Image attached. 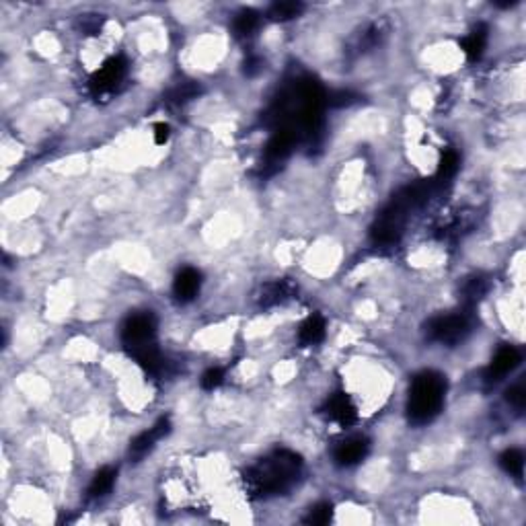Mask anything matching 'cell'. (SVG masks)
<instances>
[{
    "label": "cell",
    "instance_id": "1",
    "mask_svg": "<svg viewBox=\"0 0 526 526\" xmlns=\"http://www.w3.org/2000/svg\"><path fill=\"white\" fill-rule=\"evenodd\" d=\"M303 473V459L290 450H276L245 473V487L255 497L282 495L292 489Z\"/></svg>",
    "mask_w": 526,
    "mask_h": 526
},
{
    "label": "cell",
    "instance_id": "2",
    "mask_svg": "<svg viewBox=\"0 0 526 526\" xmlns=\"http://www.w3.org/2000/svg\"><path fill=\"white\" fill-rule=\"evenodd\" d=\"M446 394V378L436 370L420 372L409 389V401H407V413L409 420L415 426L430 424L444 405Z\"/></svg>",
    "mask_w": 526,
    "mask_h": 526
},
{
    "label": "cell",
    "instance_id": "3",
    "mask_svg": "<svg viewBox=\"0 0 526 526\" xmlns=\"http://www.w3.org/2000/svg\"><path fill=\"white\" fill-rule=\"evenodd\" d=\"M122 344L134 358L157 350V319L152 312H136L122 327Z\"/></svg>",
    "mask_w": 526,
    "mask_h": 526
},
{
    "label": "cell",
    "instance_id": "4",
    "mask_svg": "<svg viewBox=\"0 0 526 526\" xmlns=\"http://www.w3.org/2000/svg\"><path fill=\"white\" fill-rule=\"evenodd\" d=\"M471 327H473V319L467 312L442 314V317H436L434 321H430L428 337L438 344L456 346L471 333Z\"/></svg>",
    "mask_w": 526,
    "mask_h": 526
},
{
    "label": "cell",
    "instance_id": "5",
    "mask_svg": "<svg viewBox=\"0 0 526 526\" xmlns=\"http://www.w3.org/2000/svg\"><path fill=\"white\" fill-rule=\"evenodd\" d=\"M128 72V62L122 56L109 58L93 77H90V90L95 97H105L111 95L115 88L122 85Z\"/></svg>",
    "mask_w": 526,
    "mask_h": 526
},
{
    "label": "cell",
    "instance_id": "6",
    "mask_svg": "<svg viewBox=\"0 0 526 526\" xmlns=\"http://www.w3.org/2000/svg\"><path fill=\"white\" fill-rule=\"evenodd\" d=\"M520 362H523V356H520V351L516 350V348H512V346L500 348V350L495 351L493 360H491V364H489V368L485 370V383H487V385L500 383V381H502L504 376H508Z\"/></svg>",
    "mask_w": 526,
    "mask_h": 526
},
{
    "label": "cell",
    "instance_id": "7",
    "mask_svg": "<svg viewBox=\"0 0 526 526\" xmlns=\"http://www.w3.org/2000/svg\"><path fill=\"white\" fill-rule=\"evenodd\" d=\"M169 432H171V422H169L167 417L159 420V422H157L150 430L142 432L140 436H136V438L132 440L130 456L132 459H136V461L144 459V456H146V454L154 448V444H157L161 438H165Z\"/></svg>",
    "mask_w": 526,
    "mask_h": 526
},
{
    "label": "cell",
    "instance_id": "8",
    "mask_svg": "<svg viewBox=\"0 0 526 526\" xmlns=\"http://www.w3.org/2000/svg\"><path fill=\"white\" fill-rule=\"evenodd\" d=\"M368 450H370V442L368 440L362 438V436H353V438L344 440L335 448L333 459H335V463L340 467H353V465H358V463H362L366 459Z\"/></svg>",
    "mask_w": 526,
    "mask_h": 526
},
{
    "label": "cell",
    "instance_id": "9",
    "mask_svg": "<svg viewBox=\"0 0 526 526\" xmlns=\"http://www.w3.org/2000/svg\"><path fill=\"white\" fill-rule=\"evenodd\" d=\"M325 413L329 415V420L337 422L342 428H350L351 424L358 420L356 405L351 403V399L346 393H335L331 399H327Z\"/></svg>",
    "mask_w": 526,
    "mask_h": 526
},
{
    "label": "cell",
    "instance_id": "10",
    "mask_svg": "<svg viewBox=\"0 0 526 526\" xmlns=\"http://www.w3.org/2000/svg\"><path fill=\"white\" fill-rule=\"evenodd\" d=\"M202 288V276L198 269L193 267H185L177 273L175 284H173V292L179 303H191Z\"/></svg>",
    "mask_w": 526,
    "mask_h": 526
},
{
    "label": "cell",
    "instance_id": "11",
    "mask_svg": "<svg viewBox=\"0 0 526 526\" xmlns=\"http://www.w3.org/2000/svg\"><path fill=\"white\" fill-rule=\"evenodd\" d=\"M296 140H298L296 132L290 130V128H280V130L271 136V140H269V144H267V150H265L267 161H269V163H278V161L286 159V157L292 152Z\"/></svg>",
    "mask_w": 526,
    "mask_h": 526
},
{
    "label": "cell",
    "instance_id": "12",
    "mask_svg": "<svg viewBox=\"0 0 526 526\" xmlns=\"http://www.w3.org/2000/svg\"><path fill=\"white\" fill-rule=\"evenodd\" d=\"M290 294H292V286L288 282H284V280L271 282L263 288L260 303H262V307H273V305H280L286 298H290Z\"/></svg>",
    "mask_w": 526,
    "mask_h": 526
},
{
    "label": "cell",
    "instance_id": "13",
    "mask_svg": "<svg viewBox=\"0 0 526 526\" xmlns=\"http://www.w3.org/2000/svg\"><path fill=\"white\" fill-rule=\"evenodd\" d=\"M325 337V321L321 314H312L305 321V325L301 327V342L305 346H314L319 342H323Z\"/></svg>",
    "mask_w": 526,
    "mask_h": 526
},
{
    "label": "cell",
    "instance_id": "14",
    "mask_svg": "<svg viewBox=\"0 0 526 526\" xmlns=\"http://www.w3.org/2000/svg\"><path fill=\"white\" fill-rule=\"evenodd\" d=\"M485 44H487V29H485V25H479L475 31H471V35H467L463 40V51L467 54V58L471 62H475L483 56Z\"/></svg>",
    "mask_w": 526,
    "mask_h": 526
},
{
    "label": "cell",
    "instance_id": "15",
    "mask_svg": "<svg viewBox=\"0 0 526 526\" xmlns=\"http://www.w3.org/2000/svg\"><path fill=\"white\" fill-rule=\"evenodd\" d=\"M115 483V471L105 467L101 471H97V475L93 477V481L88 485V497H103L111 491Z\"/></svg>",
    "mask_w": 526,
    "mask_h": 526
},
{
    "label": "cell",
    "instance_id": "16",
    "mask_svg": "<svg viewBox=\"0 0 526 526\" xmlns=\"http://www.w3.org/2000/svg\"><path fill=\"white\" fill-rule=\"evenodd\" d=\"M303 10H305L303 2L288 0V2H273L269 6L267 15H269L271 21H290V19H296Z\"/></svg>",
    "mask_w": 526,
    "mask_h": 526
},
{
    "label": "cell",
    "instance_id": "17",
    "mask_svg": "<svg viewBox=\"0 0 526 526\" xmlns=\"http://www.w3.org/2000/svg\"><path fill=\"white\" fill-rule=\"evenodd\" d=\"M234 33L239 35V38H249V35H253L257 29H260V13H255V10H251V8H247V10H241L239 15H237V19H234Z\"/></svg>",
    "mask_w": 526,
    "mask_h": 526
},
{
    "label": "cell",
    "instance_id": "18",
    "mask_svg": "<svg viewBox=\"0 0 526 526\" xmlns=\"http://www.w3.org/2000/svg\"><path fill=\"white\" fill-rule=\"evenodd\" d=\"M500 465H502V469L506 473H510L516 479H520L523 473H525V454L518 448H510V450H506L500 456Z\"/></svg>",
    "mask_w": 526,
    "mask_h": 526
},
{
    "label": "cell",
    "instance_id": "19",
    "mask_svg": "<svg viewBox=\"0 0 526 526\" xmlns=\"http://www.w3.org/2000/svg\"><path fill=\"white\" fill-rule=\"evenodd\" d=\"M487 292V280L485 278H471L463 288V298L469 307L477 305Z\"/></svg>",
    "mask_w": 526,
    "mask_h": 526
},
{
    "label": "cell",
    "instance_id": "20",
    "mask_svg": "<svg viewBox=\"0 0 526 526\" xmlns=\"http://www.w3.org/2000/svg\"><path fill=\"white\" fill-rule=\"evenodd\" d=\"M331 518H333V506L323 502V504H317L314 508H310L305 523L307 525H327V523H331Z\"/></svg>",
    "mask_w": 526,
    "mask_h": 526
},
{
    "label": "cell",
    "instance_id": "21",
    "mask_svg": "<svg viewBox=\"0 0 526 526\" xmlns=\"http://www.w3.org/2000/svg\"><path fill=\"white\" fill-rule=\"evenodd\" d=\"M456 169H459V154L454 150H446L442 154V159H440L438 175L436 177H438L440 181H446V179H450V177L456 173Z\"/></svg>",
    "mask_w": 526,
    "mask_h": 526
},
{
    "label": "cell",
    "instance_id": "22",
    "mask_svg": "<svg viewBox=\"0 0 526 526\" xmlns=\"http://www.w3.org/2000/svg\"><path fill=\"white\" fill-rule=\"evenodd\" d=\"M198 93H200V87H198V85H193V83H183V85H179V87L171 93V101H173V103H185V101L193 99Z\"/></svg>",
    "mask_w": 526,
    "mask_h": 526
},
{
    "label": "cell",
    "instance_id": "23",
    "mask_svg": "<svg viewBox=\"0 0 526 526\" xmlns=\"http://www.w3.org/2000/svg\"><path fill=\"white\" fill-rule=\"evenodd\" d=\"M506 401H508L512 407H516L518 411H523V409H525V403H526L525 383H518V385L510 387V389H508V393H506Z\"/></svg>",
    "mask_w": 526,
    "mask_h": 526
},
{
    "label": "cell",
    "instance_id": "24",
    "mask_svg": "<svg viewBox=\"0 0 526 526\" xmlns=\"http://www.w3.org/2000/svg\"><path fill=\"white\" fill-rule=\"evenodd\" d=\"M222 381H224V372L220 368H210L202 376V389L214 391V389H218L220 385H222Z\"/></svg>",
    "mask_w": 526,
    "mask_h": 526
},
{
    "label": "cell",
    "instance_id": "25",
    "mask_svg": "<svg viewBox=\"0 0 526 526\" xmlns=\"http://www.w3.org/2000/svg\"><path fill=\"white\" fill-rule=\"evenodd\" d=\"M356 101H358V97L353 93H350V90H340V93H333V95L327 97V103L331 107H348V105L356 103Z\"/></svg>",
    "mask_w": 526,
    "mask_h": 526
},
{
    "label": "cell",
    "instance_id": "26",
    "mask_svg": "<svg viewBox=\"0 0 526 526\" xmlns=\"http://www.w3.org/2000/svg\"><path fill=\"white\" fill-rule=\"evenodd\" d=\"M245 74L247 77H255V74H260L263 70V60L260 56H249L247 60H245Z\"/></svg>",
    "mask_w": 526,
    "mask_h": 526
},
{
    "label": "cell",
    "instance_id": "27",
    "mask_svg": "<svg viewBox=\"0 0 526 526\" xmlns=\"http://www.w3.org/2000/svg\"><path fill=\"white\" fill-rule=\"evenodd\" d=\"M169 136H171V128H169L165 122H161V124L154 126V142H157V144H167V142H169Z\"/></svg>",
    "mask_w": 526,
    "mask_h": 526
}]
</instances>
